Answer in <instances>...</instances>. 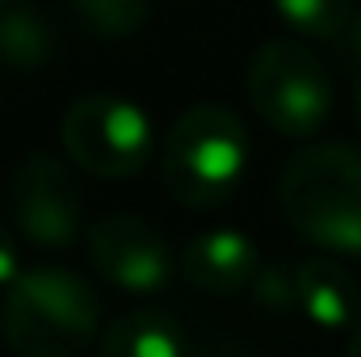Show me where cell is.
Returning a JSON list of instances; mask_svg holds the SVG:
<instances>
[{"instance_id":"cell-12","label":"cell","mask_w":361,"mask_h":357,"mask_svg":"<svg viewBox=\"0 0 361 357\" xmlns=\"http://www.w3.org/2000/svg\"><path fill=\"white\" fill-rule=\"evenodd\" d=\"M281 21L302 38H336L353 21V0H273Z\"/></svg>"},{"instance_id":"cell-18","label":"cell","mask_w":361,"mask_h":357,"mask_svg":"<svg viewBox=\"0 0 361 357\" xmlns=\"http://www.w3.org/2000/svg\"><path fill=\"white\" fill-rule=\"evenodd\" d=\"M353 109H357V126H361V85H357V97H353Z\"/></svg>"},{"instance_id":"cell-15","label":"cell","mask_w":361,"mask_h":357,"mask_svg":"<svg viewBox=\"0 0 361 357\" xmlns=\"http://www.w3.org/2000/svg\"><path fill=\"white\" fill-rule=\"evenodd\" d=\"M17 277H21V265H17V240H13V231L0 223V290L13 286Z\"/></svg>"},{"instance_id":"cell-8","label":"cell","mask_w":361,"mask_h":357,"mask_svg":"<svg viewBox=\"0 0 361 357\" xmlns=\"http://www.w3.org/2000/svg\"><path fill=\"white\" fill-rule=\"evenodd\" d=\"M180 277L206 294H240L257 277V244L244 231H202L180 253Z\"/></svg>"},{"instance_id":"cell-1","label":"cell","mask_w":361,"mask_h":357,"mask_svg":"<svg viewBox=\"0 0 361 357\" xmlns=\"http://www.w3.org/2000/svg\"><path fill=\"white\" fill-rule=\"evenodd\" d=\"M286 223L315 248L361 257V147L315 143L277 181Z\"/></svg>"},{"instance_id":"cell-16","label":"cell","mask_w":361,"mask_h":357,"mask_svg":"<svg viewBox=\"0 0 361 357\" xmlns=\"http://www.w3.org/2000/svg\"><path fill=\"white\" fill-rule=\"evenodd\" d=\"M345 55H349L353 63H361V8L353 13V21L345 25Z\"/></svg>"},{"instance_id":"cell-4","label":"cell","mask_w":361,"mask_h":357,"mask_svg":"<svg viewBox=\"0 0 361 357\" xmlns=\"http://www.w3.org/2000/svg\"><path fill=\"white\" fill-rule=\"evenodd\" d=\"M248 101L277 135L311 139L332 118V80L302 42L273 38L248 63Z\"/></svg>"},{"instance_id":"cell-10","label":"cell","mask_w":361,"mask_h":357,"mask_svg":"<svg viewBox=\"0 0 361 357\" xmlns=\"http://www.w3.org/2000/svg\"><path fill=\"white\" fill-rule=\"evenodd\" d=\"M185 349H189L185 328L169 311H156V307L126 311L122 320H114L101 332L105 357H180Z\"/></svg>"},{"instance_id":"cell-13","label":"cell","mask_w":361,"mask_h":357,"mask_svg":"<svg viewBox=\"0 0 361 357\" xmlns=\"http://www.w3.org/2000/svg\"><path fill=\"white\" fill-rule=\"evenodd\" d=\"M72 13L101 38H126L147 25L152 0H72Z\"/></svg>"},{"instance_id":"cell-11","label":"cell","mask_w":361,"mask_h":357,"mask_svg":"<svg viewBox=\"0 0 361 357\" xmlns=\"http://www.w3.org/2000/svg\"><path fill=\"white\" fill-rule=\"evenodd\" d=\"M59 30L25 8V4H13V8H0V68H17V72H34V68H47L59 59Z\"/></svg>"},{"instance_id":"cell-6","label":"cell","mask_w":361,"mask_h":357,"mask_svg":"<svg viewBox=\"0 0 361 357\" xmlns=\"http://www.w3.org/2000/svg\"><path fill=\"white\" fill-rule=\"evenodd\" d=\"M8 210L13 227L38 248H68L85 223V198L76 189V177L47 152H30L13 169Z\"/></svg>"},{"instance_id":"cell-3","label":"cell","mask_w":361,"mask_h":357,"mask_svg":"<svg viewBox=\"0 0 361 357\" xmlns=\"http://www.w3.org/2000/svg\"><path fill=\"white\" fill-rule=\"evenodd\" d=\"M101 328V303L85 277L59 265L25 269L4 303L0 332L21 357H72Z\"/></svg>"},{"instance_id":"cell-19","label":"cell","mask_w":361,"mask_h":357,"mask_svg":"<svg viewBox=\"0 0 361 357\" xmlns=\"http://www.w3.org/2000/svg\"><path fill=\"white\" fill-rule=\"evenodd\" d=\"M4 4H8V0H0V8H4Z\"/></svg>"},{"instance_id":"cell-5","label":"cell","mask_w":361,"mask_h":357,"mask_svg":"<svg viewBox=\"0 0 361 357\" xmlns=\"http://www.w3.org/2000/svg\"><path fill=\"white\" fill-rule=\"evenodd\" d=\"M59 139L85 173L101 181H126L152 156V118L126 97L85 92L68 105Z\"/></svg>"},{"instance_id":"cell-2","label":"cell","mask_w":361,"mask_h":357,"mask_svg":"<svg viewBox=\"0 0 361 357\" xmlns=\"http://www.w3.org/2000/svg\"><path fill=\"white\" fill-rule=\"evenodd\" d=\"M248 156H252V139L240 114L202 101L189 105L169 126L160 152V177L173 202L189 210H210L223 206L248 177Z\"/></svg>"},{"instance_id":"cell-17","label":"cell","mask_w":361,"mask_h":357,"mask_svg":"<svg viewBox=\"0 0 361 357\" xmlns=\"http://www.w3.org/2000/svg\"><path fill=\"white\" fill-rule=\"evenodd\" d=\"M349 353L361 357V320L353 324V328H349Z\"/></svg>"},{"instance_id":"cell-9","label":"cell","mask_w":361,"mask_h":357,"mask_svg":"<svg viewBox=\"0 0 361 357\" xmlns=\"http://www.w3.org/2000/svg\"><path fill=\"white\" fill-rule=\"evenodd\" d=\"M294 290H298V307L311 324L328 328V332H341V328H353L361 320V286L357 277L336 261H302L294 269Z\"/></svg>"},{"instance_id":"cell-14","label":"cell","mask_w":361,"mask_h":357,"mask_svg":"<svg viewBox=\"0 0 361 357\" xmlns=\"http://www.w3.org/2000/svg\"><path fill=\"white\" fill-rule=\"evenodd\" d=\"M252 294L261 298V303H269V307H286V303H298V290H294V277H286V273H277V269H265V273H257L252 277Z\"/></svg>"},{"instance_id":"cell-7","label":"cell","mask_w":361,"mask_h":357,"mask_svg":"<svg viewBox=\"0 0 361 357\" xmlns=\"http://www.w3.org/2000/svg\"><path fill=\"white\" fill-rule=\"evenodd\" d=\"M97 273L122 294H160L173 282V253L164 236L139 214H105L85 236Z\"/></svg>"}]
</instances>
